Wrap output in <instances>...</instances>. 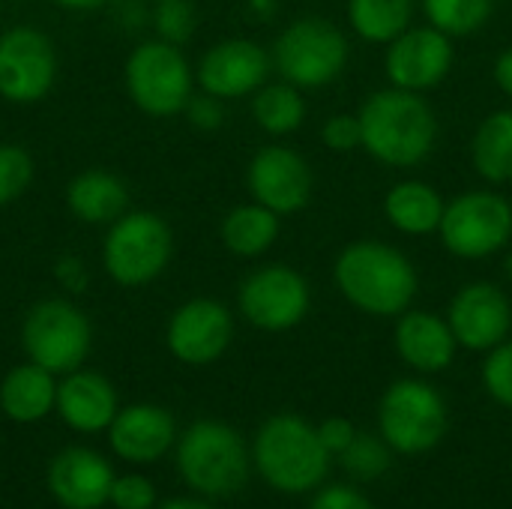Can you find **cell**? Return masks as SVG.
<instances>
[{"label": "cell", "mask_w": 512, "mask_h": 509, "mask_svg": "<svg viewBox=\"0 0 512 509\" xmlns=\"http://www.w3.org/2000/svg\"><path fill=\"white\" fill-rule=\"evenodd\" d=\"M336 291L363 315L399 318L420 291L414 261L384 240H354L333 261Z\"/></svg>", "instance_id": "cell-1"}, {"label": "cell", "mask_w": 512, "mask_h": 509, "mask_svg": "<svg viewBox=\"0 0 512 509\" xmlns=\"http://www.w3.org/2000/svg\"><path fill=\"white\" fill-rule=\"evenodd\" d=\"M363 150L387 168H417L438 144V114L423 93L384 87L357 111Z\"/></svg>", "instance_id": "cell-2"}, {"label": "cell", "mask_w": 512, "mask_h": 509, "mask_svg": "<svg viewBox=\"0 0 512 509\" xmlns=\"http://www.w3.org/2000/svg\"><path fill=\"white\" fill-rule=\"evenodd\" d=\"M252 459L276 492L303 495L321 486L333 456L312 423L297 414H276L258 429Z\"/></svg>", "instance_id": "cell-3"}, {"label": "cell", "mask_w": 512, "mask_h": 509, "mask_svg": "<svg viewBox=\"0 0 512 509\" xmlns=\"http://www.w3.org/2000/svg\"><path fill=\"white\" fill-rule=\"evenodd\" d=\"M270 57L282 81L300 90H318L342 78L351 60V45L333 21L306 15L276 36Z\"/></svg>", "instance_id": "cell-4"}, {"label": "cell", "mask_w": 512, "mask_h": 509, "mask_svg": "<svg viewBox=\"0 0 512 509\" xmlns=\"http://www.w3.org/2000/svg\"><path fill=\"white\" fill-rule=\"evenodd\" d=\"M177 468L189 489L210 498H228L249 477V453L243 438L219 423L198 420L177 444Z\"/></svg>", "instance_id": "cell-5"}, {"label": "cell", "mask_w": 512, "mask_h": 509, "mask_svg": "<svg viewBox=\"0 0 512 509\" xmlns=\"http://www.w3.org/2000/svg\"><path fill=\"white\" fill-rule=\"evenodd\" d=\"M171 252H174V234L168 222L150 210H138V213H123L117 222H111L102 249V264L117 285L141 288L165 273Z\"/></svg>", "instance_id": "cell-6"}, {"label": "cell", "mask_w": 512, "mask_h": 509, "mask_svg": "<svg viewBox=\"0 0 512 509\" xmlns=\"http://www.w3.org/2000/svg\"><path fill=\"white\" fill-rule=\"evenodd\" d=\"M378 423L381 438L393 447V453L420 456L444 441L447 405L432 384L420 378H402L381 396Z\"/></svg>", "instance_id": "cell-7"}, {"label": "cell", "mask_w": 512, "mask_h": 509, "mask_svg": "<svg viewBox=\"0 0 512 509\" xmlns=\"http://www.w3.org/2000/svg\"><path fill=\"white\" fill-rule=\"evenodd\" d=\"M444 249L462 261H483L512 240V204L492 189H471L447 201L438 228Z\"/></svg>", "instance_id": "cell-8"}, {"label": "cell", "mask_w": 512, "mask_h": 509, "mask_svg": "<svg viewBox=\"0 0 512 509\" xmlns=\"http://www.w3.org/2000/svg\"><path fill=\"white\" fill-rule=\"evenodd\" d=\"M192 66L180 45L162 39L138 45L126 60V90L132 102L150 117H174L192 99Z\"/></svg>", "instance_id": "cell-9"}, {"label": "cell", "mask_w": 512, "mask_h": 509, "mask_svg": "<svg viewBox=\"0 0 512 509\" xmlns=\"http://www.w3.org/2000/svg\"><path fill=\"white\" fill-rule=\"evenodd\" d=\"M21 342L30 363L48 369L51 375H69L87 360L93 330L87 315L69 300H42L27 312Z\"/></svg>", "instance_id": "cell-10"}, {"label": "cell", "mask_w": 512, "mask_h": 509, "mask_svg": "<svg viewBox=\"0 0 512 509\" xmlns=\"http://www.w3.org/2000/svg\"><path fill=\"white\" fill-rule=\"evenodd\" d=\"M237 306L252 327L264 333H285L309 315L312 288L300 270L288 264H264L243 279Z\"/></svg>", "instance_id": "cell-11"}, {"label": "cell", "mask_w": 512, "mask_h": 509, "mask_svg": "<svg viewBox=\"0 0 512 509\" xmlns=\"http://www.w3.org/2000/svg\"><path fill=\"white\" fill-rule=\"evenodd\" d=\"M57 78V54L45 33L12 27L0 33V96L15 105L45 99Z\"/></svg>", "instance_id": "cell-12"}, {"label": "cell", "mask_w": 512, "mask_h": 509, "mask_svg": "<svg viewBox=\"0 0 512 509\" xmlns=\"http://www.w3.org/2000/svg\"><path fill=\"white\" fill-rule=\"evenodd\" d=\"M456 63L453 39L432 24L408 27L402 36H396L384 51V75L390 87L426 93L447 81L450 69Z\"/></svg>", "instance_id": "cell-13"}, {"label": "cell", "mask_w": 512, "mask_h": 509, "mask_svg": "<svg viewBox=\"0 0 512 509\" xmlns=\"http://www.w3.org/2000/svg\"><path fill=\"white\" fill-rule=\"evenodd\" d=\"M246 186L252 201L279 216H294L312 201L315 177L303 153L288 144H270L252 156L246 168Z\"/></svg>", "instance_id": "cell-14"}, {"label": "cell", "mask_w": 512, "mask_h": 509, "mask_svg": "<svg viewBox=\"0 0 512 509\" xmlns=\"http://www.w3.org/2000/svg\"><path fill=\"white\" fill-rule=\"evenodd\" d=\"M447 324L468 351H492L507 342L512 330V303L495 282H468L456 291L447 309Z\"/></svg>", "instance_id": "cell-15"}, {"label": "cell", "mask_w": 512, "mask_h": 509, "mask_svg": "<svg viewBox=\"0 0 512 509\" xmlns=\"http://www.w3.org/2000/svg\"><path fill=\"white\" fill-rule=\"evenodd\" d=\"M234 339V318L228 306L210 297H195L183 303L165 330L168 351L186 366L216 363Z\"/></svg>", "instance_id": "cell-16"}, {"label": "cell", "mask_w": 512, "mask_h": 509, "mask_svg": "<svg viewBox=\"0 0 512 509\" xmlns=\"http://www.w3.org/2000/svg\"><path fill=\"white\" fill-rule=\"evenodd\" d=\"M273 57L252 39H225L204 51L198 63V84L219 99H243L267 84Z\"/></svg>", "instance_id": "cell-17"}, {"label": "cell", "mask_w": 512, "mask_h": 509, "mask_svg": "<svg viewBox=\"0 0 512 509\" xmlns=\"http://www.w3.org/2000/svg\"><path fill=\"white\" fill-rule=\"evenodd\" d=\"M111 465L93 450H63L48 468V489L66 509H99L111 495Z\"/></svg>", "instance_id": "cell-18"}, {"label": "cell", "mask_w": 512, "mask_h": 509, "mask_svg": "<svg viewBox=\"0 0 512 509\" xmlns=\"http://www.w3.org/2000/svg\"><path fill=\"white\" fill-rule=\"evenodd\" d=\"M393 345L405 366L423 375H435L450 369L456 360L459 342L447 324V318L426 312V309H408L399 315L393 330Z\"/></svg>", "instance_id": "cell-19"}, {"label": "cell", "mask_w": 512, "mask_h": 509, "mask_svg": "<svg viewBox=\"0 0 512 509\" xmlns=\"http://www.w3.org/2000/svg\"><path fill=\"white\" fill-rule=\"evenodd\" d=\"M174 417L159 405H129L108 426L111 447L120 459L144 465L162 459L174 444Z\"/></svg>", "instance_id": "cell-20"}, {"label": "cell", "mask_w": 512, "mask_h": 509, "mask_svg": "<svg viewBox=\"0 0 512 509\" xmlns=\"http://www.w3.org/2000/svg\"><path fill=\"white\" fill-rule=\"evenodd\" d=\"M63 423L75 432L93 435L114 423L117 417V393L99 372H69L63 384H57V405Z\"/></svg>", "instance_id": "cell-21"}, {"label": "cell", "mask_w": 512, "mask_h": 509, "mask_svg": "<svg viewBox=\"0 0 512 509\" xmlns=\"http://www.w3.org/2000/svg\"><path fill=\"white\" fill-rule=\"evenodd\" d=\"M444 207H447V201L426 180H399L384 195V216L405 237L438 234Z\"/></svg>", "instance_id": "cell-22"}, {"label": "cell", "mask_w": 512, "mask_h": 509, "mask_svg": "<svg viewBox=\"0 0 512 509\" xmlns=\"http://www.w3.org/2000/svg\"><path fill=\"white\" fill-rule=\"evenodd\" d=\"M66 204L87 225H111L126 213L129 192L111 171L90 168L66 186Z\"/></svg>", "instance_id": "cell-23"}, {"label": "cell", "mask_w": 512, "mask_h": 509, "mask_svg": "<svg viewBox=\"0 0 512 509\" xmlns=\"http://www.w3.org/2000/svg\"><path fill=\"white\" fill-rule=\"evenodd\" d=\"M57 405V384L36 363L15 366L0 384V411L15 423H36Z\"/></svg>", "instance_id": "cell-24"}, {"label": "cell", "mask_w": 512, "mask_h": 509, "mask_svg": "<svg viewBox=\"0 0 512 509\" xmlns=\"http://www.w3.org/2000/svg\"><path fill=\"white\" fill-rule=\"evenodd\" d=\"M282 231V216L264 204H240L222 219V243L237 258H258L273 249Z\"/></svg>", "instance_id": "cell-25"}, {"label": "cell", "mask_w": 512, "mask_h": 509, "mask_svg": "<svg viewBox=\"0 0 512 509\" xmlns=\"http://www.w3.org/2000/svg\"><path fill=\"white\" fill-rule=\"evenodd\" d=\"M471 162L489 186L512 183V108L492 111L480 120L471 141Z\"/></svg>", "instance_id": "cell-26"}, {"label": "cell", "mask_w": 512, "mask_h": 509, "mask_svg": "<svg viewBox=\"0 0 512 509\" xmlns=\"http://www.w3.org/2000/svg\"><path fill=\"white\" fill-rule=\"evenodd\" d=\"M417 0H348L351 30L372 45H390L414 24Z\"/></svg>", "instance_id": "cell-27"}, {"label": "cell", "mask_w": 512, "mask_h": 509, "mask_svg": "<svg viewBox=\"0 0 512 509\" xmlns=\"http://www.w3.org/2000/svg\"><path fill=\"white\" fill-rule=\"evenodd\" d=\"M252 117L273 138L294 135L306 123L303 90L288 81H273V84L258 87L252 93Z\"/></svg>", "instance_id": "cell-28"}, {"label": "cell", "mask_w": 512, "mask_h": 509, "mask_svg": "<svg viewBox=\"0 0 512 509\" xmlns=\"http://www.w3.org/2000/svg\"><path fill=\"white\" fill-rule=\"evenodd\" d=\"M426 24L450 39L480 33L495 15V0H420Z\"/></svg>", "instance_id": "cell-29"}, {"label": "cell", "mask_w": 512, "mask_h": 509, "mask_svg": "<svg viewBox=\"0 0 512 509\" xmlns=\"http://www.w3.org/2000/svg\"><path fill=\"white\" fill-rule=\"evenodd\" d=\"M339 459H342V468H345L354 480L372 483V480H381V477L390 471L393 447H390L384 438L357 432V438L348 444V450H345Z\"/></svg>", "instance_id": "cell-30"}, {"label": "cell", "mask_w": 512, "mask_h": 509, "mask_svg": "<svg viewBox=\"0 0 512 509\" xmlns=\"http://www.w3.org/2000/svg\"><path fill=\"white\" fill-rule=\"evenodd\" d=\"M198 24V12L189 0H159L153 12V27L162 42L168 45H183L192 39Z\"/></svg>", "instance_id": "cell-31"}, {"label": "cell", "mask_w": 512, "mask_h": 509, "mask_svg": "<svg viewBox=\"0 0 512 509\" xmlns=\"http://www.w3.org/2000/svg\"><path fill=\"white\" fill-rule=\"evenodd\" d=\"M33 180V159L18 144H0V207L24 195Z\"/></svg>", "instance_id": "cell-32"}, {"label": "cell", "mask_w": 512, "mask_h": 509, "mask_svg": "<svg viewBox=\"0 0 512 509\" xmlns=\"http://www.w3.org/2000/svg\"><path fill=\"white\" fill-rule=\"evenodd\" d=\"M483 387L486 393L512 411V339L495 345L492 351H486V363H483Z\"/></svg>", "instance_id": "cell-33"}, {"label": "cell", "mask_w": 512, "mask_h": 509, "mask_svg": "<svg viewBox=\"0 0 512 509\" xmlns=\"http://www.w3.org/2000/svg\"><path fill=\"white\" fill-rule=\"evenodd\" d=\"M321 141L330 153H354L363 150V126L357 114H330L321 123Z\"/></svg>", "instance_id": "cell-34"}, {"label": "cell", "mask_w": 512, "mask_h": 509, "mask_svg": "<svg viewBox=\"0 0 512 509\" xmlns=\"http://www.w3.org/2000/svg\"><path fill=\"white\" fill-rule=\"evenodd\" d=\"M108 504H114L117 509H150L156 504V489L147 477L138 474L114 477Z\"/></svg>", "instance_id": "cell-35"}, {"label": "cell", "mask_w": 512, "mask_h": 509, "mask_svg": "<svg viewBox=\"0 0 512 509\" xmlns=\"http://www.w3.org/2000/svg\"><path fill=\"white\" fill-rule=\"evenodd\" d=\"M222 102H225V99L210 96V93H201V96L192 93V99L186 102V117H189V123H192L195 129H201V132H216V129H222V123H225V105H222Z\"/></svg>", "instance_id": "cell-36"}, {"label": "cell", "mask_w": 512, "mask_h": 509, "mask_svg": "<svg viewBox=\"0 0 512 509\" xmlns=\"http://www.w3.org/2000/svg\"><path fill=\"white\" fill-rule=\"evenodd\" d=\"M309 509H375L369 504L366 495H360L357 489L351 486H330V489H321Z\"/></svg>", "instance_id": "cell-37"}, {"label": "cell", "mask_w": 512, "mask_h": 509, "mask_svg": "<svg viewBox=\"0 0 512 509\" xmlns=\"http://www.w3.org/2000/svg\"><path fill=\"white\" fill-rule=\"evenodd\" d=\"M318 435H321V444L327 447L330 456H342L348 450V444L357 438V429L345 417H330L318 426Z\"/></svg>", "instance_id": "cell-38"}, {"label": "cell", "mask_w": 512, "mask_h": 509, "mask_svg": "<svg viewBox=\"0 0 512 509\" xmlns=\"http://www.w3.org/2000/svg\"><path fill=\"white\" fill-rule=\"evenodd\" d=\"M54 273H57V282H60L66 291H72V294H81V291L87 288V267H84V261L75 258V255H63V258L57 261Z\"/></svg>", "instance_id": "cell-39"}, {"label": "cell", "mask_w": 512, "mask_h": 509, "mask_svg": "<svg viewBox=\"0 0 512 509\" xmlns=\"http://www.w3.org/2000/svg\"><path fill=\"white\" fill-rule=\"evenodd\" d=\"M492 75H495V84L504 96L512 99V45L504 48L498 57H495V66H492Z\"/></svg>", "instance_id": "cell-40"}, {"label": "cell", "mask_w": 512, "mask_h": 509, "mask_svg": "<svg viewBox=\"0 0 512 509\" xmlns=\"http://www.w3.org/2000/svg\"><path fill=\"white\" fill-rule=\"evenodd\" d=\"M246 12L255 21H270L276 15V0H246Z\"/></svg>", "instance_id": "cell-41"}, {"label": "cell", "mask_w": 512, "mask_h": 509, "mask_svg": "<svg viewBox=\"0 0 512 509\" xmlns=\"http://www.w3.org/2000/svg\"><path fill=\"white\" fill-rule=\"evenodd\" d=\"M54 3L63 6V9H72V12H90V9L105 6L108 0H54Z\"/></svg>", "instance_id": "cell-42"}, {"label": "cell", "mask_w": 512, "mask_h": 509, "mask_svg": "<svg viewBox=\"0 0 512 509\" xmlns=\"http://www.w3.org/2000/svg\"><path fill=\"white\" fill-rule=\"evenodd\" d=\"M162 509H213L204 501H192V498H180V501H168Z\"/></svg>", "instance_id": "cell-43"}, {"label": "cell", "mask_w": 512, "mask_h": 509, "mask_svg": "<svg viewBox=\"0 0 512 509\" xmlns=\"http://www.w3.org/2000/svg\"><path fill=\"white\" fill-rule=\"evenodd\" d=\"M504 270H507V279L512 282V255H507V261H504Z\"/></svg>", "instance_id": "cell-44"}, {"label": "cell", "mask_w": 512, "mask_h": 509, "mask_svg": "<svg viewBox=\"0 0 512 509\" xmlns=\"http://www.w3.org/2000/svg\"><path fill=\"white\" fill-rule=\"evenodd\" d=\"M156 3H159V0H156Z\"/></svg>", "instance_id": "cell-45"}]
</instances>
